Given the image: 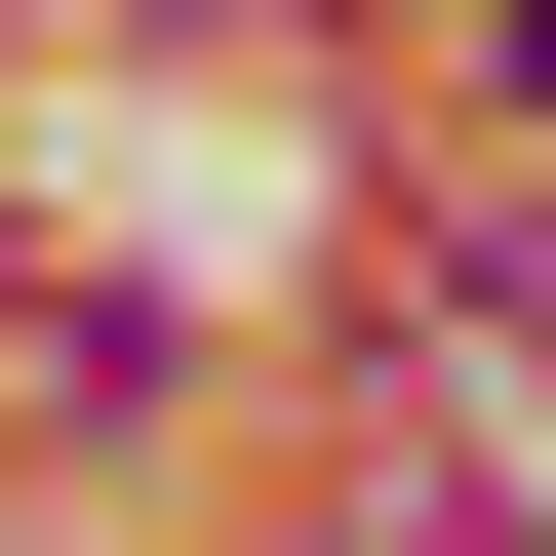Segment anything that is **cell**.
Instances as JSON below:
<instances>
[{
    "instance_id": "cell-1",
    "label": "cell",
    "mask_w": 556,
    "mask_h": 556,
    "mask_svg": "<svg viewBox=\"0 0 556 556\" xmlns=\"http://www.w3.org/2000/svg\"><path fill=\"white\" fill-rule=\"evenodd\" d=\"M0 397H40V438H119V397H160V318H119V278H40V239H0Z\"/></svg>"
},
{
    "instance_id": "cell-2",
    "label": "cell",
    "mask_w": 556,
    "mask_h": 556,
    "mask_svg": "<svg viewBox=\"0 0 556 556\" xmlns=\"http://www.w3.org/2000/svg\"><path fill=\"white\" fill-rule=\"evenodd\" d=\"M517 119H556V0H517Z\"/></svg>"
}]
</instances>
